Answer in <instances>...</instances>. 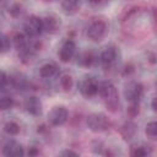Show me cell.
<instances>
[{
	"mask_svg": "<svg viewBox=\"0 0 157 157\" xmlns=\"http://www.w3.org/2000/svg\"><path fill=\"white\" fill-rule=\"evenodd\" d=\"M150 61H151L152 64H155V55H153V54H151V56H150Z\"/></svg>",
	"mask_w": 157,
	"mask_h": 157,
	"instance_id": "cell-30",
	"label": "cell"
},
{
	"mask_svg": "<svg viewBox=\"0 0 157 157\" xmlns=\"http://www.w3.org/2000/svg\"><path fill=\"white\" fill-rule=\"evenodd\" d=\"M67 117H69L67 109L63 105H59V107H54L50 110V113L48 114V120L52 125L59 126V125H63L67 120Z\"/></svg>",
	"mask_w": 157,
	"mask_h": 157,
	"instance_id": "cell-4",
	"label": "cell"
},
{
	"mask_svg": "<svg viewBox=\"0 0 157 157\" xmlns=\"http://www.w3.org/2000/svg\"><path fill=\"white\" fill-rule=\"evenodd\" d=\"M146 155H147V151L144 147H136L135 150L131 151V156H134V157H144Z\"/></svg>",
	"mask_w": 157,
	"mask_h": 157,
	"instance_id": "cell-24",
	"label": "cell"
},
{
	"mask_svg": "<svg viewBox=\"0 0 157 157\" xmlns=\"http://www.w3.org/2000/svg\"><path fill=\"white\" fill-rule=\"evenodd\" d=\"M6 82H7V76H6V74H5L4 71H0V88L4 87V86L6 85Z\"/></svg>",
	"mask_w": 157,
	"mask_h": 157,
	"instance_id": "cell-26",
	"label": "cell"
},
{
	"mask_svg": "<svg viewBox=\"0 0 157 157\" xmlns=\"http://www.w3.org/2000/svg\"><path fill=\"white\" fill-rule=\"evenodd\" d=\"M139 112H140V108H139L137 102H131V104H130V105L128 107V109H126L128 115H129V117H131V118L136 117V115L139 114Z\"/></svg>",
	"mask_w": 157,
	"mask_h": 157,
	"instance_id": "cell-21",
	"label": "cell"
},
{
	"mask_svg": "<svg viewBox=\"0 0 157 157\" xmlns=\"http://www.w3.org/2000/svg\"><path fill=\"white\" fill-rule=\"evenodd\" d=\"M102 0H90V2H92V4H98V2H101Z\"/></svg>",
	"mask_w": 157,
	"mask_h": 157,
	"instance_id": "cell-31",
	"label": "cell"
},
{
	"mask_svg": "<svg viewBox=\"0 0 157 157\" xmlns=\"http://www.w3.org/2000/svg\"><path fill=\"white\" fill-rule=\"evenodd\" d=\"M146 135L151 139H155L157 136V123L156 121H150L146 125Z\"/></svg>",
	"mask_w": 157,
	"mask_h": 157,
	"instance_id": "cell-19",
	"label": "cell"
},
{
	"mask_svg": "<svg viewBox=\"0 0 157 157\" xmlns=\"http://www.w3.org/2000/svg\"><path fill=\"white\" fill-rule=\"evenodd\" d=\"M72 85H74V81H72V77H71V76H69V75H64V76L60 78V86L63 87L64 91H69V90H71Z\"/></svg>",
	"mask_w": 157,
	"mask_h": 157,
	"instance_id": "cell-18",
	"label": "cell"
},
{
	"mask_svg": "<svg viewBox=\"0 0 157 157\" xmlns=\"http://www.w3.org/2000/svg\"><path fill=\"white\" fill-rule=\"evenodd\" d=\"M11 47V43H10V39L5 36H0V53H5L10 49Z\"/></svg>",
	"mask_w": 157,
	"mask_h": 157,
	"instance_id": "cell-22",
	"label": "cell"
},
{
	"mask_svg": "<svg viewBox=\"0 0 157 157\" xmlns=\"http://www.w3.org/2000/svg\"><path fill=\"white\" fill-rule=\"evenodd\" d=\"M60 155H61V156H74V157L78 156L77 152H74V151H71V150H65V151H63Z\"/></svg>",
	"mask_w": 157,
	"mask_h": 157,
	"instance_id": "cell-27",
	"label": "cell"
},
{
	"mask_svg": "<svg viewBox=\"0 0 157 157\" xmlns=\"http://www.w3.org/2000/svg\"><path fill=\"white\" fill-rule=\"evenodd\" d=\"M92 55L91 54H85L83 56H82V59H81V64H83V65H91V63H92Z\"/></svg>",
	"mask_w": 157,
	"mask_h": 157,
	"instance_id": "cell-25",
	"label": "cell"
},
{
	"mask_svg": "<svg viewBox=\"0 0 157 157\" xmlns=\"http://www.w3.org/2000/svg\"><path fill=\"white\" fill-rule=\"evenodd\" d=\"M9 13H10L12 17L20 16V13H21V5H20V4H12V5L9 7Z\"/></svg>",
	"mask_w": 157,
	"mask_h": 157,
	"instance_id": "cell-23",
	"label": "cell"
},
{
	"mask_svg": "<svg viewBox=\"0 0 157 157\" xmlns=\"http://www.w3.org/2000/svg\"><path fill=\"white\" fill-rule=\"evenodd\" d=\"M80 5H81L80 0H64L61 4V7H63L65 13L72 15V13H76L78 11Z\"/></svg>",
	"mask_w": 157,
	"mask_h": 157,
	"instance_id": "cell-13",
	"label": "cell"
},
{
	"mask_svg": "<svg viewBox=\"0 0 157 157\" xmlns=\"http://www.w3.org/2000/svg\"><path fill=\"white\" fill-rule=\"evenodd\" d=\"M98 93L104 101H107V105L112 110H114V108L118 105V94L113 83L109 81H103L98 83Z\"/></svg>",
	"mask_w": 157,
	"mask_h": 157,
	"instance_id": "cell-1",
	"label": "cell"
},
{
	"mask_svg": "<svg viewBox=\"0 0 157 157\" xmlns=\"http://www.w3.org/2000/svg\"><path fill=\"white\" fill-rule=\"evenodd\" d=\"M117 59V49L114 47H109V48H105L102 54H101V63L103 66L108 67L110 66Z\"/></svg>",
	"mask_w": 157,
	"mask_h": 157,
	"instance_id": "cell-11",
	"label": "cell"
},
{
	"mask_svg": "<svg viewBox=\"0 0 157 157\" xmlns=\"http://www.w3.org/2000/svg\"><path fill=\"white\" fill-rule=\"evenodd\" d=\"M135 131H136V125H135L134 123H131V121L125 123V124L123 125L121 130H120V132H121V135L124 136V139H130V137L135 134Z\"/></svg>",
	"mask_w": 157,
	"mask_h": 157,
	"instance_id": "cell-15",
	"label": "cell"
},
{
	"mask_svg": "<svg viewBox=\"0 0 157 157\" xmlns=\"http://www.w3.org/2000/svg\"><path fill=\"white\" fill-rule=\"evenodd\" d=\"M42 26H43V31H45L48 33H54V32H56L59 23L55 17L47 16V17L42 18Z\"/></svg>",
	"mask_w": 157,
	"mask_h": 157,
	"instance_id": "cell-12",
	"label": "cell"
},
{
	"mask_svg": "<svg viewBox=\"0 0 157 157\" xmlns=\"http://www.w3.org/2000/svg\"><path fill=\"white\" fill-rule=\"evenodd\" d=\"M37 153H38V151H37L36 148H31V150L28 151V155H29V156H33V155H37Z\"/></svg>",
	"mask_w": 157,
	"mask_h": 157,
	"instance_id": "cell-28",
	"label": "cell"
},
{
	"mask_svg": "<svg viewBox=\"0 0 157 157\" xmlns=\"http://www.w3.org/2000/svg\"><path fill=\"white\" fill-rule=\"evenodd\" d=\"M144 92V87L140 82H129L125 88H124V97L126 98V101L130 102H137Z\"/></svg>",
	"mask_w": 157,
	"mask_h": 157,
	"instance_id": "cell-5",
	"label": "cell"
},
{
	"mask_svg": "<svg viewBox=\"0 0 157 157\" xmlns=\"http://www.w3.org/2000/svg\"><path fill=\"white\" fill-rule=\"evenodd\" d=\"M2 155L5 156H23L25 155V151H23V147L16 142V141H9L4 148H2Z\"/></svg>",
	"mask_w": 157,
	"mask_h": 157,
	"instance_id": "cell-10",
	"label": "cell"
},
{
	"mask_svg": "<svg viewBox=\"0 0 157 157\" xmlns=\"http://www.w3.org/2000/svg\"><path fill=\"white\" fill-rule=\"evenodd\" d=\"M75 49H76V45H75L74 40L67 39V40L63 44L61 49L59 50V59H60L63 63L70 61L71 58H72L74 54H75Z\"/></svg>",
	"mask_w": 157,
	"mask_h": 157,
	"instance_id": "cell-8",
	"label": "cell"
},
{
	"mask_svg": "<svg viewBox=\"0 0 157 157\" xmlns=\"http://www.w3.org/2000/svg\"><path fill=\"white\" fill-rule=\"evenodd\" d=\"M152 109H153V110H156V109H157V107H156V98H153V99H152Z\"/></svg>",
	"mask_w": 157,
	"mask_h": 157,
	"instance_id": "cell-29",
	"label": "cell"
},
{
	"mask_svg": "<svg viewBox=\"0 0 157 157\" xmlns=\"http://www.w3.org/2000/svg\"><path fill=\"white\" fill-rule=\"evenodd\" d=\"M23 29H25L26 34L29 36V37H36V36L40 34L42 31H43L42 18H39V17H37V16H31V17L27 18V21L25 22Z\"/></svg>",
	"mask_w": 157,
	"mask_h": 157,
	"instance_id": "cell-6",
	"label": "cell"
},
{
	"mask_svg": "<svg viewBox=\"0 0 157 157\" xmlns=\"http://www.w3.org/2000/svg\"><path fill=\"white\" fill-rule=\"evenodd\" d=\"M20 130H21L20 125L17 123H15V121H7L5 124V131L7 134H10V135H17L20 132Z\"/></svg>",
	"mask_w": 157,
	"mask_h": 157,
	"instance_id": "cell-16",
	"label": "cell"
},
{
	"mask_svg": "<svg viewBox=\"0 0 157 157\" xmlns=\"http://www.w3.org/2000/svg\"><path fill=\"white\" fill-rule=\"evenodd\" d=\"M55 72H56V66H55L54 64H45V65H43V66L40 67V70H39V74H40V76H42L43 78H49V77H52Z\"/></svg>",
	"mask_w": 157,
	"mask_h": 157,
	"instance_id": "cell-14",
	"label": "cell"
},
{
	"mask_svg": "<svg viewBox=\"0 0 157 157\" xmlns=\"http://www.w3.org/2000/svg\"><path fill=\"white\" fill-rule=\"evenodd\" d=\"M13 105V99L9 96H0V109L6 110Z\"/></svg>",
	"mask_w": 157,
	"mask_h": 157,
	"instance_id": "cell-17",
	"label": "cell"
},
{
	"mask_svg": "<svg viewBox=\"0 0 157 157\" xmlns=\"http://www.w3.org/2000/svg\"><path fill=\"white\" fill-rule=\"evenodd\" d=\"M80 91L85 97H93L98 93V82L92 77H86L80 85Z\"/></svg>",
	"mask_w": 157,
	"mask_h": 157,
	"instance_id": "cell-7",
	"label": "cell"
},
{
	"mask_svg": "<svg viewBox=\"0 0 157 157\" xmlns=\"http://www.w3.org/2000/svg\"><path fill=\"white\" fill-rule=\"evenodd\" d=\"M13 42H15V45L18 48V49H22L27 45V42H26V38L23 34H20L17 33L15 37H13Z\"/></svg>",
	"mask_w": 157,
	"mask_h": 157,
	"instance_id": "cell-20",
	"label": "cell"
},
{
	"mask_svg": "<svg viewBox=\"0 0 157 157\" xmlns=\"http://www.w3.org/2000/svg\"><path fill=\"white\" fill-rule=\"evenodd\" d=\"M25 108L32 115H39L42 113V103H40L39 98H37L34 96L28 97L25 101Z\"/></svg>",
	"mask_w": 157,
	"mask_h": 157,
	"instance_id": "cell-9",
	"label": "cell"
},
{
	"mask_svg": "<svg viewBox=\"0 0 157 157\" xmlns=\"http://www.w3.org/2000/svg\"><path fill=\"white\" fill-rule=\"evenodd\" d=\"M87 126L92 130V131H105L109 129L110 126V121L109 119L102 114V113H93L91 115H88L87 118Z\"/></svg>",
	"mask_w": 157,
	"mask_h": 157,
	"instance_id": "cell-2",
	"label": "cell"
},
{
	"mask_svg": "<svg viewBox=\"0 0 157 157\" xmlns=\"http://www.w3.org/2000/svg\"><path fill=\"white\" fill-rule=\"evenodd\" d=\"M105 33H107V25L103 21H98V20L93 21L87 28V36L94 42L102 40Z\"/></svg>",
	"mask_w": 157,
	"mask_h": 157,
	"instance_id": "cell-3",
	"label": "cell"
}]
</instances>
